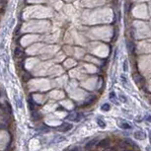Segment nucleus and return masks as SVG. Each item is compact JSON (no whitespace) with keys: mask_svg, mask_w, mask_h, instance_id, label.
Masks as SVG:
<instances>
[{"mask_svg":"<svg viewBox=\"0 0 151 151\" xmlns=\"http://www.w3.org/2000/svg\"><path fill=\"white\" fill-rule=\"evenodd\" d=\"M127 46H128V49H129V53H130V54H133L134 53V44H133L132 42L129 41L127 43Z\"/></svg>","mask_w":151,"mask_h":151,"instance_id":"423d86ee","label":"nucleus"},{"mask_svg":"<svg viewBox=\"0 0 151 151\" xmlns=\"http://www.w3.org/2000/svg\"><path fill=\"white\" fill-rule=\"evenodd\" d=\"M97 142V140L96 139H94V140H92V141H90V142H88L87 144H86V146H85V149H89V148H92L93 146H94V144Z\"/></svg>","mask_w":151,"mask_h":151,"instance_id":"ddd939ff","label":"nucleus"},{"mask_svg":"<svg viewBox=\"0 0 151 151\" xmlns=\"http://www.w3.org/2000/svg\"><path fill=\"white\" fill-rule=\"evenodd\" d=\"M64 139H65L64 137H61V136H59V137H56V138H55L54 141V142H60L59 140H64Z\"/></svg>","mask_w":151,"mask_h":151,"instance_id":"6ab92c4d","label":"nucleus"},{"mask_svg":"<svg viewBox=\"0 0 151 151\" xmlns=\"http://www.w3.org/2000/svg\"><path fill=\"white\" fill-rule=\"evenodd\" d=\"M121 151H132V150H130V149H122Z\"/></svg>","mask_w":151,"mask_h":151,"instance_id":"b1692460","label":"nucleus"},{"mask_svg":"<svg viewBox=\"0 0 151 151\" xmlns=\"http://www.w3.org/2000/svg\"><path fill=\"white\" fill-rule=\"evenodd\" d=\"M134 136H135L136 139H139V140H143V139H145V137H146L145 133L142 132V131H136V132L134 133Z\"/></svg>","mask_w":151,"mask_h":151,"instance_id":"39448f33","label":"nucleus"},{"mask_svg":"<svg viewBox=\"0 0 151 151\" xmlns=\"http://www.w3.org/2000/svg\"><path fill=\"white\" fill-rule=\"evenodd\" d=\"M150 140H151V130H150Z\"/></svg>","mask_w":151,"mask_h":151,"instance_id":"393cba45","label":"nucleus"},{"mask_svg":"<svg viewBox=\"0 0 151 151\" xmlns=\"http://www.w3.org/2000/svg\"><path fill=\"white\" fill-rule=\"evenodd\" d=\"M109 145H110V140H109V139H103V140H101V141L97 144V146L100 147V148H106V147H108Z\"/></svg>","mask_w":151,"mask_h":151,"instance_id":"7ed1b4c3","label":"nucleus"},{"mask_svg":"<svg viewBox=\"0 0 151 151\" xmlns=\"http://www.w3.org/2000/svg\"><path fill=\"white\" fill-rule=\"evenodd\" d=\"M81 117H82V115H80V114H77V113H72V114H70V115L67 117V119H70V120L78 121V120H80V119H81Z\"/></svg>","mask_w":151,"mask_h":151,"instance_id":"f03ea898","label":"nucleus"},{"mask_svg":"<svg viewBox=\"0 0 151 151\" xmlns=\"http://www.w3.org/2000/svg\"><path fill=\"white\" fill-rule=\"evenodd\" d=\"M119 128L122 129H129L131 127L128 123V122H120L119 123Z\"/></svg>","mask_w":151,"mask_h":151,"instance_id":"9d476101","label":"nucleus"},{"mask_svg":"<svg viewBox=\"0 0 151 151\" xmlns=\"http://www.w3.org/2000/svg\"><path fill=\"white\" fill-rule=\"evenodd\" d=\"M110 99L112 100V101H114L115 103H117V99H116V94H115V92H111L110 93ZM118 104V103H117Z\"/></svg>","mask_w":151,"mask_h":151,"instance_id":"f3484780","label":"nucleus"},{"mask_svg":"<svg viewBox=\"0 0 151 151\" xmlns=\"http://www.w3.org/2000/svg\"><path fill=\"white\" fill-rule=\"evenodd\" d=\"M38 130H39V131H41V132H47V131L49 130V129L46 127L45 124H43V125H42V127H41Z\"/></svg>","mask_w":151,"mask_h":151,"instance_id":"4468645a","label":"nucleus"},{"mask_svg":"<svg viewBox=\"0 0 151 151\" xmlns=\"http://www.w3.org/2000/svg\"><path fill=\"white\" fill-rule=\"evenodd\" d=\"M119 99H120V100L122 101L123 103H125V102H127V98H125V97H124L123 95H120V96H119Z\"/></svg>","mask_w":151,"mask_h":151,"instance_id":"aec40b11","label":"nucleus"},{"mask_svg":"<svg viewBox=\"0 0 151 151\" xmlns=\"http://www.w3.org/2000/svg\"><path fill=\"white\" fill-rule=\"evenodd\" d=\"M71 151H81V149H80V147H75V148H73Z\"/></svg>","mask_w":151,"mask_h":151,"instance_id":"4be33fe9","label":"nucleus"},{"mask_svg":"<svg viewBox=\"0 0 151 151\" xmlns=\"http://www.w3.org/2000/svg\"><path fill=\"white\" fill-rule=\"evenodd\" d=\"M97 123H98V125L100 128H102V129H104L105 127H106V123H105V121L104 120H102L101 119H97Z\"/></svg>","mask_w":151,"mask_h":151,"instance_id":"f8f14e48","label":"nucleus"},{"mask_svg":"<svg viewBox=\"0 0 151 151\" xmlns=\"http://www.w3.org/2000/svg\"><path fill=\"white\" fill-rule=\"evenodd\" d=\"M0 97H1V94H0Z\"/></svg>","mask_w":151,"mask_h":151,"instance_id":"a878e982","label":"nucleus"},{"mask_svg":"<svg viewBox=\"0 0 151 151\" xmlns=\"http://www.w3.org/2000/svg\"><path fill=\"white\" fill-rule=\"evenodd\" d=\"M96 96L95 95H91L86 101H85V102H84V104H83V106H88V105H90V104H92L93 102H94V101L96 100Z\"/></svg>","mask_w":151,"mask_h":151,"instance_id":"20e7f679","label":"nucleus"},{"mask_svg":"<svg viewBox=\"0 0 151 151\" xmlns=\"http://www.w3.org/2000/svg\"><path fill=\"white\" fill-rule=\"evenodd\" d=\"M32 119L34 120H38V119H41V115L37 111H32Z\"/></svg>","mask_w":151,"mask_h":151,"instance_id":"1a4fd4ad","label":"nucleus"},{"mask_svg":"<svg viewBox=\"0 0 151 151\" xmlns=\"http://www.w3.org/2000/svg\"><path fill=\"white\" fill-rule=\"evenodd\" d=\"M133 79H134V81H135L136 83H140V82L143 80L142 76H141L139 73H135V74L133 75Z\"/></svg>","mask_w":151,"mask_h":151,"instance_id":"6e6552de","label":"nucleus"},{"mask_svg":"<svg viewBox=\"0 0 151 151\" xmlns=\"http://www.w3.org/2000/svg\"><path fill=\"white\" fill-rule=\"evenodd\" d=\"M146 119H147L149 122H151V117H147V118H146Z\"/></svg>","mask_w":151,"mask_h":151,"instance_id":"5701e85b","label":"nucleus"},{"mask_svg":"<svg viewBox=\"0 0 151 151\" xmlns=\"http://www.w3.org/2000/svg\"><path fill=\"white\" fill-rule=\"evenodd\" d=\"M14 54H15V56H16V57H22V56L24 55L23 49H21L20 47H16V48H15Z\"/></svg>","mask_w":151,"mask_h":151,"instance_id":"0eeeda50","label":"nucleus"},{"mask_svg":"<svg viewBox=\"0 0 151 151\" xmlns=\"http://www.w3.org/2000/svg\"><path fill=\"white\" fill-rule=\"evenodd\" d=\"M121 80H122V82H123L124 84H127V79H125V76H124V75H122V76H121Z\"/></svg>","mask_w":151,"mask_h":151,"instance_id":"412c9836","label":"nucleus"},{"mask_svg":"<svg viewBox=\"0 0 151 151\" xmlns=\"http://www.w3.org/2000/svg\"><path fill=\"white\" fill-rule=\"evenodd\" d=\"M123 70L128 71V60H124V62H123Z\"/></svg>","mask_w":151,"mask_h":151,"instance_id":"a211bd4d","label":"nucleus"},{"mask_svg":"<svg viewBox=\"0 0 151 151\" xmlns=\"http://www.w3.org/2000/svg\"><path fill=\"white\" fill-rule=\"evenodd\" d=\"M29 108H30V110L31 111H35V106H36V104H35V102L32 100V98H30L29 99Z\"/></svg>","mask_w":151,"mask_h":151,"instance_id":"9b49d317","label":"nucleus"},{"mask_svg":"<svg viewBox=\"0 0 151 151\" xmlns=\"http://www.w3.org/2000/svg\"><path fill=\"white\" fill-rule=\"evenodd\" d=\"M72 129V125L70 123H67V122H63L61 123L58 128H56V130L60 131V132H66V131H69L70 129Z\"/></svg>","mask_w":151,"mask_h":151,"instance_id":"f257e3e1","label":"nucleus"},{"mask_svg":"<svg viewBox=\"0 0 151 151\" xmlns=\"http://www.w3.org/2000/svg\"><path fill=\"white\" fill-rule=\"evenodd\" d=\"M31 79V74L30 73H25V75H24V76H23V80L24 81H28V80H30Z\"/></svg>","mask_w":151,"mask_h":151,"instance_id":"dca6fc26","label":"nucleus"},{"mask_svg":"<svg viewBox=\"0 0 151 151\" xmlns=\"http://www.w3.org/2000/svg\"><path fill=\"white\" fill-rule=\"evenodd\" d=\"M101 109H102V111L108 112V111H110L111 107H110V105H109L108 103H106V104H103V105H102V107H101Z\"/></svg>","mask_w":151,"mask_h":151,"instance_id":"2eb2a0df","label":"nucleus"}]
</instances>
